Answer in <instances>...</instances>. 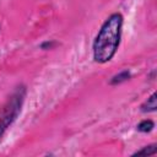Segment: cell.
Here are the masks:
<instances>
[{
	"instance_id": "cell-5",
	"label": "cell",
	"mask_w": 157,
	"mask_h": 157,
	"mask_svg": "<svg viewBox=\"0 0 157 157\" xmlns=\"http://www.w3.org/2000/svg\"><path fill=\"white\" fill-rule=\"evenodd\" d=\"M155 128V123L151 119H144L136 125V130L140 132H150Z\"/></svg>"
},
{
	"instance_id": "cell-7",
	"label": "cell",
	"mask_w": 157,
	"mask_h": 157,
	"mask_svg": "<svg viewBox=\"0 0 157 157\" xmlns=\"http://www.w3.org/2000/svg\"><path fill=\"white\" fill-rule=\"evenodd\" d=\"M56 45V42H54V40H47V42H44V43H42L40 44V48L42 49H44V50H48V49H52V48H54Z\"/></svg>"
},
{
	"instance_id": "cell-1",
	"label": "cell",
	"mask_w": 157,
	"mask_h": 157,
	"mask_svg": "<svg viewBox=\"0 0 157 157\" xmlns=\"http://www.w3.org/2000/svg\"><path fill=\"white\" fill-rule=\"evenodd\" d=\"M123 15L120 12L112 13L101 26L93 44V60L98 64H105L115 55L121 38L123 28Z\"/></svg>"
},
{
	"instance_id": "cell-4",
	"label": "cell",
	"mask_w": 157,
	"mask_h": 157,
	"mask_svg": "<svg viewBox=\"0 0 157 157\" xmlns=\"http://www.w3.org/2000/svg\"><path fill=\"white\" fill-rule=\"evenodd\" d=\"M130 77H131V74H130V71H129V70H123V71H120L119 74L114 75V76L110 78V81H109V85H112V86H115V85H120V83H123V82L128 81Z\"/></svg>"
},
{
	"instance_id": "cell-6",
	"label": "cell",
	"mask_w": 157,
	"mask_h": 157,
	"mask_svg": "<svg viewBox=\"0 0 157 157\" xmlns=\"http://www.w3.org/2000/svg\"><path fill=\"white\" fill-rule=\"evenodd\" d=\"M156 151H157V145H156V144H151V145L145 146V147H142L141 150H137L136 152H134V156H141V155L151 156V155H155Z\"/></svg>"
},
{
	"instance_id": "cell-3",
	"label": "cell",
	"mask_w": 157,
	"mask_h": 157,
	"mask_svg": "<svg viewBox=\"0 0 157 157\" xmlns=\"http://www.w3.org/2000/svg\"><path fill=\"white\" fill-rule=\"evenodd\" d=\"M141 112L142 113H151V112H155L157 109V94L156 92H153L140 107Z\"/></svg>"
},
{
	"instance_id": "cell-2",
	"label": "cell",
	"mask_w": 157,
	"mask_h": 157,
	"mask_svg": "<svg viewBox=\"0 0 157 157\" xmlns=\"http://www.w3.org/2000/svg\"><path fill=\"white\" fill-rule=\"evenodd\" d=\"M27 90L25 85H20L15 88L13 93L10 96V98L7 99L6 104L4 105L1 113H0V140L2 137V135L5 134V131L10 128V125L16 120V118L18 117L25 97H26Z\"/></svg>"
}]
</instances>
